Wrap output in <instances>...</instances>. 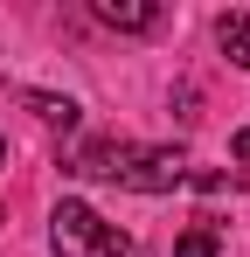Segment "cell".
<instances>
[{
    "mask_svg": "<svg viewBox=\"0 0 250 257\" xmlns=\"http://www.w3.org/2000/svg\"><path fill=\"white\" fill-rule=\"evenodd\" d=\"M104 28H118V35H146V28H160V7L153 0H97L90 7Z\"/></svg>",
    "mask_w": 250,
    "mask_h": 257,
    "instance_id": "277c9868",
    "label": "cell"
},
{
    "mask_svg": "<svg viewBox=\"0 0 250 257\" xmlns=\"http://www.w3.org/2000/svg\"><path fill=\"white\" fill-rule=\"evenodd\" d=\"M125 139H111V132H97V139H83V146H70V160L63 167L70 174H83V181H118V167H125Z\"/></svg>",
    "mask_w": 250,
    "mask_h": 257,
    "instance_id": "3957f363",
    "label": "cell"
},
{
    "mask_svg": "<svg viewBox=\"0 0 250 257\" xmlns=\"http://www.w3.org/2000/svg\"><path fill=\"white\" fill-rule=\"evenodd\" d=\"M236 160H250V125H243V132H236Z\"/></svg>",
    "mask_w": 250,
    "mask_h": 257,
    "instance_id": "ba28073f",
    "label": "cell"
},
{
    "mask_svg": "<svg viewBox=\"0 0 250 257\" xmlns=\"http://www.w3.org/2000/svg\"><path fill=\"white\" fill-rule=\"evenodd\" d=\"M49 250L56 257H125L132 243H125L118 222H104L90 202H56V215H49Z\"/></svg>",
    "mask_w": 250,
    "mask_h": 257,
    "instance_id": "6da1fadb",
    "label": "cell"
},
{
    "mask_svg": "<svg viewBox=\"0 0 250 257\" xmlns=\"http://www.w3.org/2000/svg\"><path fill=\"white\" fill-rule=\"evenodd\" d=\"M215 42H222V56L236 70H250V14H222L215 21Z\"/></svg>",
    "mask_w": 250,
    "mask_h": 257,
    "instance_id": "5b68a950",
    "label": "cell"
},
{
    "mask_svg": "<svg viewBox=\"0 0 250 257\" xmlns=\"http://www.w3.org/2000/svg\"><path fill=\"white\" fill-rule=\"evenodd\" d=\"M188 181V153L181 146H132L118 167V188H132V195H174Z\"/></svg>",
    "mask_w": 250,
    "mask_h": 257,
    "instance_id": "7a4b0ae2",
    "label": "cell"
},
{
    "mask_svg": "<svg viewBox=\"0 0 250 257\" xmlns=\"http://www.w3.org/2000/svg\"><path fill=\"white\" fill-rule=\"evenodd\" d=\"M0 167H7V139H0Z\"/></svg>",
    "mask_w": 250,
    "mask_h": 257,
    "instance_id": "9c48e42d",
    "label": "cell"
},
{
    "mask_svg": "<svg viewBox=\"0 0 250 257\" xmlns=\"http://www.w3.org/2000/svg\"><path fill=\"white\" fill-rule=\"evenodd\" d=\"M174 257H222V229H215V222L181 229V236H174Z\"/></svg>",
    "mask_w": 250,
    "mask_h": 257,
    "instance_id": "52a82bcc",
    "label": "cell"
},
{
    "mask_svg": "<svg viewBox=\"0 0 250 257\" xmlns=\"http://www.w3.org/2000/svg\"><path fill=\"white\" fill-rule=\"evenodd\" d=\"M28 111H35L42 125H56V132H77V104H70V97H49V90H28Z\"/></svg>",
    "mask_w": 250,
    "mask_h": 257,
    "instance_id": "8992f818",
    "label": "cell"
}]
</instances>
